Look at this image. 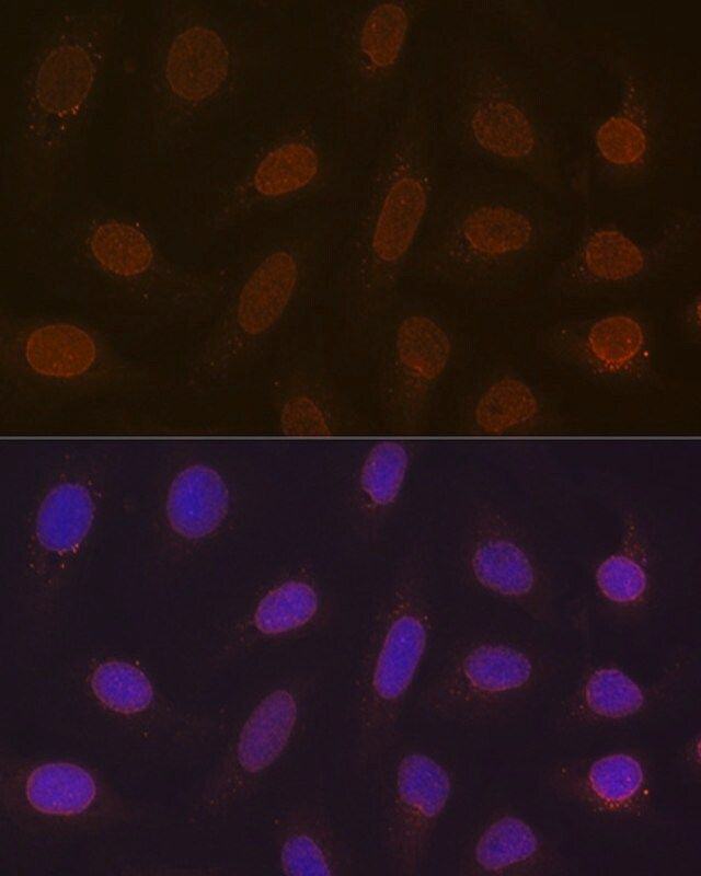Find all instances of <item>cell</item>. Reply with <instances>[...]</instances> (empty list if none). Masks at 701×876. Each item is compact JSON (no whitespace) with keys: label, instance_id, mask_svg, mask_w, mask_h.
<instances>
[{"label":"cell","instance_id":"1","mask_svg":"<svg viewBox=\"0 0 701 876\" xmlns=\"http://www.w3.org/2000/svg\"><path fill=\"white\" fill-rule=\"evenodd\" d=\"M429 25L418 78L444 148L460 164L524 178L558 201L583 193L566 117L574 110L471 2Z\"/></svg>","mask_w":701,"mask_h":876},{"label":"cell","instance_id":"2","mask_svg":"<svg viewBox=\"0 0 701 876\" xmlns=\"http://www.w3.org/2000/svg\"><path fill=\"white\" fill-rule=\"evenodd\" d=\"M441 146L420 81L386 135L334 274L336 308L356 351L374 356L443 182Z\"/></svg>","mask_w":701,"mask_h":876},{"label":"cell","instance_id":"3","mask_svg":"<svg viewBox=\"0 0 701 876\" xmlns=\"http://www.w3.org/2000/svg\"><path fill=\"white\" fill-rule=\"evenodd\" d=\"M460 166L445 172L405 278L472 300L509 298L560 244V201L515 175Z\"/></svg>","mask_w":701,"mask_h":876},{"label":"cell","instance_id":"4","mask_svg":"<svg viewBox=\"0 0 701 876\" xmlns=\"http://www.w3.org/2000/svg\"><path fill=\"white\" fill-rule=\"evenodd\" d=\"M35 695L56 731L122 780L200 759L229 731L221 713L180 704L123 655L69 665L37 680Z\"/></svg>","mask_w":701,"mask_h":876},{"label":"cell","instance_id":"5","mask_svg":"<svg viewBox=\"0 0 701 876\" xmlns=\"http://www.w3.org/2000/svg\"><path fill=\"white\" fill-rule=\"evenodd\" d=\"M341 218L329 205L299 208L260 240L188 364L189 387H225L265 355L315 290Z\"/></svg>","mask_w":701,"mask_h":876},{"label":"cell","instance_id":"6","mask_svg":"<svg viewBox=\"0 0 701 876\" xmlns=\"http://www.w3.org/2000/svg\"><path fill=\"white\" fill-rule=\"evenodd\" d=\"M122 10L73 5L53 16L23 80L14 135L18 176L41 198L83 132L104 74Z\"/></svg>","mask_w":701,"mask_h":876},{"label":"cell","instance_id":"7","mask_svg":"<svg viewBox=\"0 0 701 876\" xmlns=\"http://www.w3.org/2000/svg\"><path fill=\"white\" fill-rule=\"evenodd\" d=\"M88 756L0 750V818L16 845L48 850L149 830L156 806Z\"/></svg>","mask_w":701,"mask_h":876},{"label":"cell","instance_id":"8","mask_svg":"<svg viewBox=\"0 0 701 876\" xmlns=\"http://www.w3.org/2000/svg\"><path fill=\"white\" fill-rule=\"evenodd\" d=\"M599 54L616 99L589 129L587 177L614 196L639 197L664 178L691 139L690 94L625 38H608Z\"/></svg>","mask_w":701,"mask_h":876},{"label":"cell","instance_id":"9","mask_svg":"<svg viewBox=\"0 0 701 876\" xmlns=\"http://www.w3.org/2000/svg\"><path fill=\"white\" fill-rule=\"evenodd\" d=\"M147 367L88 322L1 309L0 397L23 408L129 396L149 390Z\"/></svg>","mask_w":701,"mask_h":876},{"label":"cell","instance_id":"10","mask_svg":"<svg viewBox=\"0 0 701 876\" xmlns=\"http://www.w3.org/2000/svg\"><path fill=\"white\" fill-rule=\"evenodd\" d=\"M62 265L131 308L179 323L214 316L230 285L223 272H199L170 260L138 221L96 212L59 235Z\"/></svg>","mask_w":701,"mask_h":876},{"label":"cell","instance_id":"11","mask_svg":"<svg viewBox=\"0 0 701 876\" xmlns=\"http://www.w3.org/2000/svg\"><path fill=\"white\" fill-rule=\"evenodd\" d=\"M239 70L237 42L219 15L199 2H168L148 84L150 153L165 155L180 145L232 88Z\"/></svg>","mask_w":701,"mask_h":876},{"label":"cell","instance_id":"12","mask_svg":"<svg viewBox=\"0 0 701 876\" xmlns=\"http://www.w3.org/2000/svg\"><path fill=\"white\" fill-rule=\"evenodd\" d=\"M436 1L350 3L334 24V57L350 115L370 127L397 116L420 69Z\"/></svg>","mask_w":701,"mask_h":876},{"label":"cell","instance_id":"13","mask_svg":"<svg viewBox=\"0 0 701 876\" xmlns=\"http://www.w3.org/2000/svg\"><path fill=\"white\" fill-rule=\"evenodd\" d=\"M420 573L405 576L370 635L356 681V735L363 763L391 745L427 652L432 612Z\"/></svg>","mask_w":701,"mask_h":876},{"label":"cell","instance_id":"14","mask_svg":"<svg viewBox=\"0 0 701 876\" xmlns=\"http://www.w3.org/2000/svg\"><path fill=\"white\" fill-rule=\"evenodd\" d=\"M461 345V334L444 310L401 295L374 354L379 403L394 430L412 435L425 428Z\"/></svg>","mask_w":701,"mask_h":876},{"label":"cell","instance_id":"15","mask_svg":"<svg viewBox=\"0 0 701 876\" xmlns=\"http://www.w3.org/2000/svg\"><path fill=\"white\" fill-rule=\"evenodd\" d=\"M308 681L291 678L263 691L222 741L188 811L194 825L217 823L248 805L297 738Z\"/></svg>","mask_w":701,"mask_h":876},{"label":"cell","instance_id":"16","mask_svg":"<svg viewBox=\"0 0 701 876\" xmlns=\"http://www.w3.org/2000/svg\"><path fill=\"white\" fill-rule=\"evenodd\" d=\"M700 233V214L689 208L674 210L650 241L613 223L590 224L551 270L545 292L556 299H589L643 289L681 263Z\"/></svg>","mask_w":701,"mask_h":876},{"label":"cell","instance_id":"17","mask_svg":"<svg viewBox=\"0 0 701 876\" xmlns=\"http://www.w3.org/2000/svg\"><path fill=\"white\" fill-rule=\"evenodd\" d=\"M344 183V150L317 119H302L274 137L222 193L208 226L223 231L258 212L303 208Z\"/></svg>","mask_w":701,"mask_h":876},{"label":"cell","instance_id":"18","mask_svg":"<svg viewBox=\"0 0 701 876\" xmlns=\"http://www.w3.org/2000/svg\"><path fill=\"white\" fill-rule=\"evenodd\" d=\"M539 350L554 365L590 385L618 395L666 391L657 360L653 315L636 306L565 318L537 337Z\"/></svg>","mask_w":701,"mask_h":876},{"label":"cell","instance_id":"19","mask_svg":"<svg viewBox=\"0 0 701 876\" xmlns=\"http://www.w3.org/2000/svg\"><path fill=\"white\" fill-rule=\"evenodd\" d=\"M548 668L530 647L484 637L461 646L428 681L423 704L453 724L480 725L504 718L531 701Z\"/></svg>","mask_w":701,"mask_h":876},{"label":"cell","instance_id":"20","mask_svg":"<svg viewBox=\"0 0 701 876\" xmlns=\"http://www.w3.org/2000/svg\"><path fill=\"white\" fill-rule=\"evenodd\" d=\"M470 580L485 593L536 619H545L552 597L544 568L522 533L495 508H481L463 550Z\"/></svg>","mask_w":701,"mask_h":876},{"label":"cell","instance_id":"21","mask_svg":"<svg viewBox=\"0 0 701 876\" xmlns=\"http://www.w3.org/2000/svg\"><path fill=\"white\" fill-rule=\"evenodd\" d=\"M452 793L451 773L434 756L409 750L395 761L386 842L397 874L412 876L420 872Z\"/></svg>","mask_w":701,"mask_h":876},{"label":"cell","instance_id":"22","mask_svg":"<svg viewBox=\"0 0 701 876\" xmlns=\"http://www.w3.org/2000/svg\"><path fill=\"white\" fill-rule=\"evenodd\" d=\"M460 431L483 437L543 436L564 428L559 401L516 367L484 368L458 399Z\"/></svg>","mask_w":701,"mask_h":876},{"label":"cell","instance_id":"23","mask_svg":"<svg viewBox=\"0 0 701 876\" xmlns=\"http://www.w3.org/2000/svg\"><path fill=\"white\" fill-rule=\"evenodd\" d=\"M269 395L286 435L331 436L350 430L357 414L317 344L288 349L276 365Z\"/></svg>","mask_w":701,"mask_h":876},{"label":"cell","instance_id":"24","mask_svg":"<svg viewBox=\"0 0 701 876\" xmlns=\"http://www.w3.org/2000/svg\"><path fill=\"white\" fill-rule=\"evenodd\" d=\"M474 9L541 71L575 110L586 93L582 51L573 36L543 1H475Z\"/></svg>","mask_w":701,"mask_h":876},{"label":"cell","instance_id":"25","mask_svg":"<svg viewBox=\"0 0 701 876\" xmlns=\"http://www.w3.org/2000/svg\"><path fill=\"white\" fill-rule=\"evenodd\" d=\"M550 786L561 797L593 814L636 819L647 814L653 796L646 758L631 749H616L555 768Z\"/></svg>","mask_w":701,"mask_h":876},{"label":"cell","instance_id":"26","mask_svg":"<svg viewBox=\"0 0 701 876\" xmlns=\"http://www.w3.org/2000/svg\"><path fill=\"white\" fill-rule=\"evenodd\" d=\"M96 495L77 476L57 482L36 510L28 542V568L41 580L59 576L79 554L95 520Z\"/></svg>","mask_w":701,"mask_h":876},{"label":"cell","instance_id":"27","mask_svg":"<svg viewBox=\"0 0 701 876\" xmlns=\"http://www.w3.org/2000/svg\"><path fill=\"white\" fill-rule=\"evenodd\" d=\"M596 595L616 619H640L655 593L654 556L647 530L636 511H625L617 548L593 572Z\"/></svg>","mask_w":701,"mask_h":876},{"label":"cell","instance_id":"28","mask_svg":"<svg viewBox=\"0 0 701 876\" xmlns=\"http://www.w3.org/2000/svg\"><path fill=\"white\" fill-rule=\"evenodd\" d=\"M553 852L541 832L524 816L501 810L473 837L461 873L473 876H535L553 867Z\"/></svg>","mask_w":701,"mask_h":876},{"label":"cell","instance_id":"29","mask_svg":"<svg viewBox=\"0 0 701 876\" xmlns=\"http://www.w3.org/2000/svg\"><path fill=\"white\" fill-rule=\"evenodd\" d=\"M671 680L652 684L637 680L614 664L591 667L581 678L565 706V718L575 726L625 723L642 716Z\"/></svg>","mask_w":701,"mask_h":876},{"label":"cell","instance_id":"30","mask_svg":"<svg viewBox=\"0 0 701 876\" xmlns=\"http://www.w3.org/2000/svg\"><path fill=\"white\" fill-rule=\"evenodd\" d=\"M230 509V491L221 473L205 462L176 472L164 502L165 522L177 539L198 543L211 538Z\"/></svg>","mask_w":701,"mask_h":876},{"label":"cell","instance_id":"31","mask_svg":"<svg viewBox=\"0 0 701 876\" xmlns=\"http://www.w3.org/2000/svg\"><path fill=\"white\" fill-rule=\"evenodd\" d=\"M277 866L287 876H338L350 868L347 851L318 809L303 806L289 811L276 831Z\"/></svg>","mask_w":701,"mask_h":876},{"label":"cell","instance_id":"32","mask_svg":"<svg viewBox=\"0 0 701 876\" xmlns=\"http://www.w3.org/2000/svg\"><path fill=\"white\" fill-rule=\"evenodd\" d=\"M320 611V592L310 577L285 578L263 593L229 650L307 631L317 622Z\"/></svg>","mask_w":701,"mask_h":876},{"label":"cell","instance_id":"33","mask_svg":"<svg viewBox=\"0 0 701 876\" xmlns=\"http://www.w3.org/2000/svg\"><path fill=\"white\" fill-rule=\"evenodd\" d=\"M411 462V448L405 441L381 440L367 450L357 471L356 493L368 515L379 516L394 507L404 488Z\"/></svg>","mask_w":701,"mask_h":876},{"label":"cell","instance_id":"34","mask_svg":"<svg viewBox=\"0 0 701 876\" xmlns=\"http://www.w3.org/2000/svg\"><path fill=\"white\" fill-rule=\"evenodd\" d=\"M677 325L683 341L691 346L701 344V295L699 291L690 295L679 308Z\"/></svg>","mask_w":701,"mask_h":876},{"label":"cell","instance_id":"35","mask_svg":"<svg viewBox=\"0 0 701 876\" xmlns=\"http://www.w3.org/2000/svg\"><path fill=\"white\" fill-rule=\"evenodd\" d=\"M683 763L692 774H700V734L692 736L683 747Z\"/></svg>","mask_w":701,"mask_h":876}]
</instances>
